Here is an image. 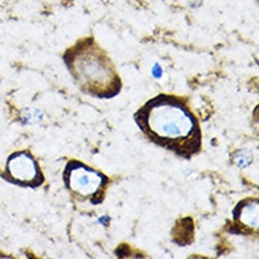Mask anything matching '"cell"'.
<instances>
[{"mask_svg":"<svg viewBox=\"0 0 259 259\" xmlns=\"http://www.w3.org/2000/svg\"><path fill=\"white\" fill-rule=\"evenodd\" d=\"M63 61L74 82L92 98L111 99L122 91V78L94 37L79 38L64 51Z\"/></svg>","mask_w":259,"mask_h":259,"instance_id":"obj_2","label":"cell"},{"mask_svg":"<svg viewBox=\"0 0 259 259\" xmlns=\"http://www.w3.org/2000/svg\"><path fill=\"white\" fill-rule=\"evenodd\" d=\"M152 72H153L154 77H156V78H160L161 68H160V67H159V65H157V64H156L153 68H152Z\"/></svg>","mask_w":259,"mask_h":259,"instance_id":"obj_8","label":"cell"},{"mask_svg":"<svg viewBox=\"0 0 259 259\" xmlns=\"http://www.w3.org/2000/svg\"><path fill=\"white\" fill-rule=\"evenodd\" d=\"M133 119L146 139L170 153L182 159L201 153V126L183 97L159 94L140 106Z\"/></svg>","mask_w":259,"mask_h":259,"instance_id":"obj_1","label":"cell"},{"mask_svg":"<svg viewBox=\"0 0 259 259\" xmlns=\"http://www.w3.org/2000/svg\"><path fill=\"white\" fill-rule=\"evenodd\" d=\"M234 230L239 234L256 235L259 230V201L258 198L241 200L232 210Z\"/></svg>","mask_w":259,"mask_h":259,"instance_id":"obj_5","label":"cell"},{"mask_svg":"<svg viewBox=\"0 0 259 259\" xmlns=\"http://www.w3.org/2000/svg\"><path fill=\"white\" fill-rule=\"evenodd\" d=\"M252 153H249L248 150H239V152H237V153L234 154V161H235V164L241 168L248 167L249 164H252Z\"/></svg>","mask_w":259,"mask_h":259,"instance_id":"obj_7","label":"cell"},{"mask_svg":"<svg viewBox=\"0 0 259 259\" xmlns=\"http://www.w3.org/2000/svg\"><path fill=\"white\" fill-rule=\"evenodd\" d=\"M65 189L74 200L79 203H90L99 205L105 201L106 191L109 187V179L102 171L85 164L84 161H67L63 171Z\"/></svg>","mask_w":259,"mask_h":259,"instance_id":"obj_3","label":"cell"},{"mask_svg":"<svg viewBox=\"0 0 259 259\" xmlns=\"http://www.w3.org/2000/svg\"><path fill=\"white\" fill-rule=\"evenodd\" d=\"M186 3H187L190 7H197L201 3V0H186Z\"/></svg>","mask_w":259,"mask_h":259,"instance_id":"obj_9","label":"cell"},{"mask_svg":"<svg viewBox=\"0 0 259 259\" xmlns=\"http://www.w3.org/2000/svg\"><path fill=\"white\" fill-rule=\"evenodd\" d=\"M65 2H71V0H65Z\"/></svg>","mask_w":259,"mask_h":259,"instance_id":"obj_10","label":"cell"},{"mask_svg":"<svg viewBox=\"0 0 259 259\" xmlns=\"http://www.w3.org/2000/svg\"><path fill=\"white\" fill-rule=\"evenodd\" d=\"M194 230V224L191 218H183L180 220L173 228V241L177 242L179 245H190L191 241L186 237V231Z\"/></svg>","mask_w":259,"mask_h":259,"instance_id":"obj_6","label":"cell"},{"mask_svg":"<svg viewBox=\"0 0 259 259\" xmlns=\"http://www.w3.org/2000/svg\"><path fill=\"white\" fill-rule=\"evenodd\" d=\"M6 176L12 183L37 189L44 183V176L35 157L28 150L14 152L6 163Z\"/></svg>","mask_w":259,"mask_h":259,"instance_id":"obj_4","label":"cell"}]
</instances>
